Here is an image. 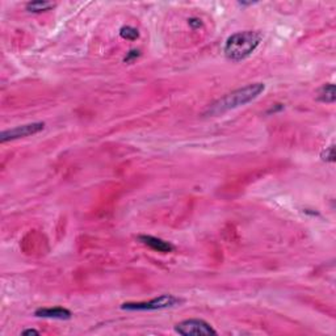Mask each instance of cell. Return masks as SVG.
Segmentation results:
<instances>
[{
  "instance_id": "cell-1",
  "label": "cell",
  "mask_w": 336,
  "mask_h": 336,
  "mask_svg": "<svg viewBox=\"0 0 336 336\" xmlns=\"http://www.w3.org/2000/svg\"><path fill=\"white\" fill-rule=\"evenodd\" d=\"M264 90H266V85L263 83H252V84H247L242 88H238L235 91L225 95L223 97L217 100L216 102H213L206 111V114L217 116V114H222L225 112L231 111V109L245 105V104H249L252 100L256 99L259 95H261Z\"/></svg>"
},
{
  "instance_id": "cell-2",
  "label": "cell",
  "mask_w": 336,
  "mask_h": 336,
  "mask_svg": "<svg viewBox=\"0 0 336 336\" xmlns=\"http://www.w3.org/2000/svg\"><path fill=\"white\" fill-rule=\"evenodd\" d=\"M261 40L263 36L260 32H255V30L238 32L226 40L223 53L230 61L240 62L249 58L254 53L256 47L260 45Z\"/></svg>"
},
{
  "instance_id": "cell-3",
  "label": "cell",
  "mask_w": 336,
  "mask_h": 336,
  "mask_svg": "<svg viewBox=\"0 0 336 336\" xmlns=\"http://www.w3.org/2000/svg\"><path fill=\"white\" fill-rule=\"evenodd\" d=\"M182 302L183 299L176 297V295L163 294L146 302H126V304H122L121 309L128 310V311H152V310L175 307L182 304Z\"/></svg>"
},
{
  "instance_id": "cell-4",
  "label": "cell",
  "mask_w": 336,
  "mask_h": 336,
  "mask_svg": "<svg viewBox=\"0 0 336 336\" xmlns=\"http://www.w3.org/2000/svg\"><path fill=\"white\" fill-rule=\"evenodd\" d=\"M175 331L183 336L217 335V331L202 319H187L175 326Z\"/></svg>"
},
{
  "instance_id": "cell-5",
  "label": "cell",
  "mask_w": 336,
  "mask_h": 336,
  "mask_svg": "<svg viewBox=\"0 0 336 336\" xmlns=\"http://www.w3.org/2000/svg\"><path fill=\"white\" fill-rule=\"evenodd\" d=\"M44 122H32L27 123V125L16 126V128H12L2 132V134H0V142L4 144V142H8V140H15L19 139V138L29 137V135L37 134V133H40L41 130H44Z\"/></svg>"
},
{
  "instance_id": "cell-6",
  "label": "cell",
  "mask_w": 336,
  "mask_h": 336,
  "mask_svg": "<svg viewBox=\"0 0 336 336\" xmlns=\"http://www.w3.org/2000/svg\"><path fill=\"white\" fill-rule=\"evenodd\" d=\"M138 239L144 243L145 245L150 247L154 251L163 252V254H167V252H172L173 251V245L171 243L166 242V240L161 239V238L152 237V235H139Z\"/></svg>"
},
{
  "instance_id": "cell-7",
  "label": "cell",
  "mask_w": 336,
  "mask_h": 336,
  "mask_svg": "<svg viewBox=\"0 0 336 336\" xmlns=\"http://www.w3.org/2000/svg\"><path fill=\"white\" fill-rule=\"evenodd\" d=\"M36 316L40 318H50V319H61V321H67L71 318V311L63 307H41L36 310Z\"/></svg>"
},
{
  "instance_id": "cell-8",
  "label": "cell",
  "mask_w": 336,
  "mask_h": 336,
  "mask_svg": "<svg viewBox=\"0 0 336 336\" xmlns=\"http://www.w3.org/2000/svg\"><path fill=\"white\" fill-rule=\"evenodd\" d=\"M316 99L322 102H327V104H332L335 102V85L333 84H326L319 90L318 97Z\"/></svg>"
},
{
  "instance_id": "cell-9",
  "label": "cell",
  "mask_w": 336,
  "mask_h": 336,
  "mask_svg": "<svg viewBox=\"0 0 336 336\" xmlns=\"http://www.w3.org/2000/svg\"><path fill=\"white\" fill-rule=\"evenodd\" d=\"M54 7H56V3H51V2H29L27 4V9L29 12H33V13L46 12L49 9L54 8Z\"/></svg>"
},
{
  "instance_id": "cell-10",
  "label": "cell",
  "mask_w": 336,
  "mask_h": 336,
  "mask_svg": "<svg viewBox=\"0 0 336 336\" xmlns=\"http://www.w3.org/2000/svg\"><path fill=\"white\" fill-rule=\"evenodd\" d=\"M120 36L125 40H129V41H134L139 37V33H138V29L133 27H122L120 29Z\"/></svg>"
},
{
  "instance_id": "cell-11",
  "label": "cell",
  "mask_w": 336,
  "mask_h": 336,
  "mask_svg": "<svg viewBox=\"0 0 336 336\" xmlns=\"http://www.w3.org/2000/svg\"><path fill=\"white\" fill-rule=\"evenodd\" d=\"M321 156L325 162H330V163H333V162H335V147H333V145H331L330 147H327L325 151L322 152Z\"/></svg>"
},
{
  "instance_id": "cell-12",
  "label": "cell",
  "mask_w": 336,
  "mask_h": 336,
  "mask_svg": "<svg viewBox=\"0 0 336 336\" xmlns=\"http://www.w3.org/2000/svg\"><path fill=\"white\" fill-rule=\"evenodd\" d=\"M139 56H140L139 50H130V51L128 53V56L123 58V62H126V63H132V62H134Z\"/></svg>"
},
{
  "instance_id": "cell-13",
  "label": "cell",
  "mask_w": 336,
  "mask_h": 336,
  "mask_svg": "<svg viewBox=\"0 0 336 336\" xmlns=\"http://www.w3.org/2000/svg\"><path fill=\"white\" fill-rule=\"evenodd\" d=\"M188 24H189V25L193 28V29H197V28L202 27L201 20H200V19H196V17L189 19V20H188Z\"/></svg>"
},
{
  "instance_id": "cell-14",
  "label": "cell",
  "mask_w": 336,
  "mask_h": 336,
  "mask_svg": "<svg viewBox=\"0 0 336 336\" xmlns=\"http://www.w3.org/2000/svg\"><path fill=\"white\" fill-rule=\"evenodd\" d=\"M23 335H40V331L37 330H33V328H28V330H24Z\"/></svg>"
}]
</instances>
